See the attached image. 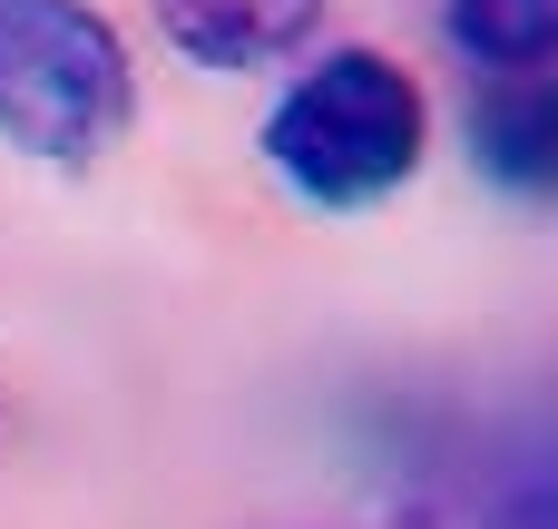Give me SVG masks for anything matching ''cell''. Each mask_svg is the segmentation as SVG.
I'll return each mask as SVG.
<instances>
[{
	"instance_id": "1",
	"label": "cell",
	"mask_w": 558,
	"mask_h": 529,
	"mask_svg": "<svg viewBox=\"0 0 558 529\" xmlns=\"http://www.w3.org/2000/svg\"><path fill=\"white\" fill-rule=\"evenodd\" d=\"M432 147L422 79L383 49H324L265 118V167L304 206H383Z\"/></svg>"
},
{
	"instance_id": "2",
	"label": "cell",
	"mask_w": 558,
	"mask_h": 529,
	"mask_svg": "<svg viewBox=\"0 0 558 529\" xmlns=\"http://www.w3.org/2000/svg\"><path fill=\"white\" fill-rule=\"evenodd\" d=\"M137 118V69L88 0H0V137L39 167H98Z\"/></svg>"
},
{
	"instance_id": "5",
	"label": "cell",
	"mask_w": 558,
	"mask_h": 529,
	"mask_svg": "<svg viewBox=\"0 0 558 529\" xmlns=\"http://www.w3.org/2000/svg\"><path fill=\"white\" fill-rule=\"evenodd\" d=\"M451 39L481 69H539L558 39V0H451Z\"/></svg>"
},
{
	"instance_id": "4",
	"label": "cell",
	"mask_w": 558,
	"mask_h": 529,
	"mask_svg": "<svg viewBox=\"0 0 558 529\" xmlns=\"http://www.w3.org/2000/svg\"><path fill=\"white\" fill-rule=\"evenodd\" d=\"M471 147H481V167L500 177V187H520V196H539L558 167V98L539 69H500V88H481V108H471Z\"/></svg>"
},
{
	"instance_id": "3",
	"label": "cell",
	"mask_w": 558,
	"mask_h": 529,
	"mask_svg": "<svg viewBox=\"0 0 558 529\" xmlns=\"http://www.w3.org/2000/svg\"><path fill=\"white\" fill-rule=\"evenodd\" d=\"M157 20L196 69H265L314 39L324 0H157Z\"/></svg>"
}]
</instances>
